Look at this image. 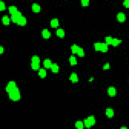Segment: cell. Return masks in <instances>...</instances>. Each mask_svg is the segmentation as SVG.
I'll return each instance as SVG.
<instances>
[{"label": "cell", "instance_id": "obj_26", "mask_svg": "<svg viewBox=\"0 0 129 129\" xmlns=\"http://www.w3.org/2000/svg\"><path fill=\"white\" fill-rule=\"evenodd\" d=\"M113 37L111 36H107L105 37V42L108 45H111Z\"/></svg>", "mask_w": 129, "mask_h": 129}, {"label": "cell", "instance_id": "obj_27", "mask_svg": "<svg viewBox=\"0 0 129 129\" xmlns=\"http://www.w3.org/2000/svg\"><path fill=\"white\" fill-rule=\"evenodd\" d=\"M77 54L80 57H84L85 56V52H84L83 48H81V47L80 46V48L78 52H77Z\"/></svg>", "mask_w": 129, "mask_h": 129}, {"label": "cell", "instance_id": "obj_12", "mask_svg": "<svg viewBox=\"0 0 129 129\" xmlns=\"http://www.w3.org/2000/svg\"><path fill=\"white\" fill-rule=\"evenodd\" d=\"M50 69L52 73L54 74H57L60 71V67L57 63H54L52 64Z\"/></svg>", "mask_w": 129, "mask_h": 129}, {"label": "cell", "instance_id": "obj_18", "mask_svg": "<svg viewBox=\"0 0 129 129\" xmlns=\"http://www.w3.org/2000/svg\"><path fill=\"white\" fill-rule=\"evenodd\" d=\"M11 19L8 17V15H5L2 18V22L3 25L5 26H8L10 25Z\"/></svg>", "mask_w": 129, "mask_h": 129}, {"label": "cell", "instance_id": "obj_22", "mask_svg": "<svg viewBox=\"0 0 129 129\" xmlns=\"http://www.w3.org/2000/svg\"><path fill=\"white\" fill-rule=\"evenodd\" d=\"M8 11H9V13L11 15L14 14L15 13H16L17 11H18V10L17 7L16 6L11 5V6H9V7H8Z\"/></svg>", "mask_w": 129, "mask_h": 129}, {"label": "cell", "instance_id": "obj_33", "mask_svg": "<svg viewBox=\"0 0 129 129\" xmlns=\"http://www.w3.org/2000/svg\"><path fill=\"white\" fill-rule=\"evenodd\" d=\"M5 52V49L3 46H0V54L2 55Z\"/></svg>", "mask_w": 129, "mask_h": 129}, {"label": "cell", "instance_id": "obj_13", "mask_svg": "<svg viewBox=\"0 0 129 129\" xmlns=\"http://www.w3.org/2000/svg\"><path fill=\"white\" fill-rule=\"evenodd\" d=\"M55 34L57 37L61 38H64L65 36V30L62 28H57L55 31Z\"/></svg>", "mask_w": 129, "mask_h": 129}, {"label": "cell", "instance_id": "obj_9", "mask_svg": "<svg viewBox=\"0 0 129 129\" xmlns=\"http://www.w3.org/2000/svg\"><path fill=\"white\" fill-rule=\"evenodd\" d=\"M69 80L73 83H76L79 82V77L77 73L72 72L69 76Z\"/></svg>", "mask_w": 129, "mask_h": 129}, {"label": "cell", "instance_id": "obj_14", "mask_svg": "<svg viewBox=\"0 0 129 129\" xmlns=\"http://www.w3.org/2000/svg\"><path fill=\"white\" fill-rule=\"evenodd\" d=\"M69 62L70 63V65L71 66H75L77 65V63H78L77 58L74 55H70V56L69 58Z\"/></svg>", "mask_w": 129, "mask_h": 129}, {"label": "cell", "instance_id": "obj_2", "mask_svg": "<svg viewBox=\"0 0 129 129\" xmlns=\"http://www.w3.org/2000/svg\"><path fill=\"white\" fill-rule=\"evenodd\" d=\"M40 58L37 55H34L31 57L30 67L33 71H38L40 69Z\"/></svg>", "mask_w": 129, "mask_h": 129}, {"label": "cell", "instance_id": "obj_3", "mask_svg": "<svg viewBox=\"0 0 129 129\" xmlns=\"http://www.w3.org/2000/svg\"><path fill=\"white\" fill-rule=\"evenodd\" d=\"M17 87H18V86L17 85V83H16V82L13 80H11L6 85L5 87V90L6 92L8 93L11 90L15 89Z\"/></svg>", "mask_w": 129, "mask_h": 129}, {"label": "cell", "instance_id": "obj_10", "mask_svg": "<svg viewBox=\"0 0 129 129\" xmlns=\"http://www.w3.org/2000/svg\"><path fill=\"white\" fill-rule=\"evenodd\" d=\"M105 113L108 118L111 119L114 116V111L113 109L111 108H108L105 110Z\"/></svg>", "mask_w": 129, "mask_h": 129}, {"label": "cell", "instance_id": "obj_34", "mask_svg": "<svg viewBox=\"0 0 129 129\" xmlns=\"http://www.w3.org/2000/svg\"><path fill=\"white\" fill-rule=\"evenodd\" d=\"M93 80H94V77H91V78L89 79V82H92V81H93Z\"/></svg>", "mask_w": 129, "mask_h": 129}, {"label": "cell", "instance_id": "obj_29", "mask_svg": "<svg viewBox=\"0 0 129 129\" xmlns=\"http://www.w3.org/2000/svg\"><path fill=\"white\" fill-rule=\"evenodd\" d=\"M83 122V123H84V127H86V128H90L92 127L91 125L90 124V123H89L88 120L87 119V118L84 119Z\"/></svg>", "mask_w": 129, "mask_h": 129}, {"label": "cell", "instance_id": "obj_15", "mask_svg": "<svg viewBox=\"0 0 129 129\" xmlns=\"http://www.w3.org/2000/svg\"><path fill=\"white\" fill-rule=\"evenodd\" d=\"M53 63L51 59L48 58H45L43 61V66L45 69H50Z\"/></svg>", "mask_w": 129, "mask_h": 129}, {"label": "cell", "instance_id": "obj_1", "mask_svg": "<svg viewBox=\"0 0 129 129\" xmlns=\"http://www.w3.org/2000/svg\"><path fill=\"white\" fill-rule=\"evenodd\" d=\"M8 97L10 100L13 101H18L21 99V92L18 87L11 90L8 93Z\"/></svg>", "mask_w": 129, "mask_h": 129}, {"label": "cell", "instance_id": "obj_6", "mask_svg": "<svg viewBox=\"0 0 129 129\" xmlns=\"http://www.w3.org/2000/svg\"><path fill=\"white\" fill-rule=\"evenodd\" d=\"M41 36L44 39H48L51 37V32L47 28H44L41 31Z\"/></svg>", "mask_w": 129, "mask_h": 129}, {"label": "cell", "instance_id": "obj_21", "mask_svg": "<svg viewBox=\"0 0 129 129\" xmlns=\"http://www.w3.org/2000/svg\"><path fill=\"white\" fill-rule=\"evenodd\" d=\"M123 41V40L118 38H113L111 42V45L113 47H116L119 46Z\"/></svg>", "mask_w": 129, "mask_h": 129}, {"label": "cell", "instance_id": "obj_16", "mask_svg": "<svg viewBox=\"0 0 129 129\" xmlns=\"http://www.w3.org/2000/svg\"><path fill=\"white\" fill-rule=\"evenodd\" d=\"M59 20L57 18H53L50 21V25L52 28H57L59 26Z\"/></svg>", "mask_w": 129, "mask_h": 129}, {"label": "cell", "instance_id": "obj_20", "mask_svg": "<svg viewBox=\"0 0 129 129\" xmlns=\"http://www.w3.org/2000/svg\"><path fill=\"white\" fill-rule=\"evenodd\" d=\"M80 48V46L79 45H78V44H73V45H72L71 46L70 49H71V51L73 54H77Z\"/></svg>", "mask_w": 129, "mask_h": 129}, {"label": "cell", "instance_id": "obj_19", "mask_svg": "<svg viewBox=\"0 0 129 129\" xmlns=\"http://www.w3.org/2000/svg\"><path fill=\"white\" fill-rule=\"evenodd\" d=\"M109 51V45L105 42H101L100 52L102 53H107Z\"/></svg>", "mask_w": 129, "mask_h": 129}, {"label": "cell", "instance_id": "obj_25", "mask_svg": "<svg viewBox=\"0 0 129 129\" xmlns=\"http://www.w3.org/2000/svg\"><path fill=\"white\" fill-rule=\"evenodd\" d=\"M100 44H101V42H96L94 43L93 47L96 52H100Z\"/></svg>", "mask_w": 129, "mask_h": 129}, {"label": "cell", "instance_id": "obj_11", "mask_svg": "<svg viewBox=\"0 0 129 129\" xmlns=\"http://www.w3.org/2000/svg\"><path fill=\"white\" fill-rule=\"evenodd\" d=\"M31 9L32 11L36 13H38L41 11V7L39 4L37 3H34L32 4Z\"/></svg>", "mask_w": 129, "mask_h": 129}, {"label": "cell", "instance_id": "obj_5", "mask_svg": "<svg viewBox=\"0 0 129 129\" xmlns=\"http://www.w3.org/2000/svg\"><path fill=\"white\" fill-rule=\"evenodd\" d=\"M107 93L109 96L111 97H114L116 95L117 91L116 88L114 86H110L107 90Z\"/></svg>", "mask_w": 129, "mask_h": 129}, {"label": "cell", "instance_id": "obj_23", "mask_svg": "<svg viewBox=\"0 0 129 129\" xmlns=\"http://www.w3.org/2000/svg\"><path fill=\"white\" fill-rule=\"evenodd\" d=\"M87 119L88 120V121L89 122V123H90L92 126H94L96 124V119H95V117L94 115H89V116L87 117Z\"/></svg>", "mask_w": 129, "mask_h": 129}, {"label": "cell", "instance_id": "obj_32", "mask_svg": "<svg viewBox=\"0 0 129 129\" xmlns=\"http://www.w3.org/2000/svg\"><path fill=\"white\" fill-rule=\"evenodd\" d=\"M123 5L126 8H128L129 7V0H124L123 2Z\"/></svg>", "mask_w": 129, "mask_h": 129}, {"label": "cell", "instance_id": "obj_8", "mask_svg": "<svg viewBox=\"0 0 129 129\" xmlns=\"http://www.w3.org/2000/svg\"><path fill=\"white\" fill-rule=\"evenodd\" d=\"M27 23V20L25 16H22L17 22L16 24L20 26H24L26 25Z\"/></svg>", "mask_w": 129, "mask_h": 129}, {"label": "cell", "instance_id": "obj_4", "mask_svg": "<svg viewBox=\"0 0 129 129\" xmlns=\"http://www.w3.org/2000/svg\"><path fill=\"white\" fill-rule=\"evenodd\" d=\"M23 16L22 13L21 11H17L16 13H15L14 14L11 15V20L12 21L13 23H17V22H18V21L19 20V19Z\"/></svg>", "mask_w": 129, "mask_h": 129}, {"label": "cell", "instance_id": "obj_24", "mask_svg": "<svg viewBox=\"0 0 129 129\" xmlns=\"http://www.w3.org/2000/svg\"><path fill=\"white\" fill-rule=\"evenodd\" d=\"M75 126L76 128L79 129H82L84 128L83 122L81 120H78V121H76L75 124Z\"/></svg>", "mask_w": 129, "mask_h": 129}, {"label": "cell", "instance_id": "obj_30", "mask_svg": "<svg viewBox=\"0 0 129 129\" xmlns=\"http://www.w3.org/2000/svg\"><path fill=\"white\" fill-rule=\"evenodd\" d=\"M89 0H82L81 1V4L83 7H87L89 5Z\"/></svg>", "mask_w": 129, "mask_h": 129}, {"label": "cell", "instance_id": "obj_31", "mask_svg": "<svg viewBox=\"0 0 129 129\" xmlns=\"http://www.w3.org/2000/svg\"><path fill=\"white\" fill-rule=\"evenodd\" d=\"M111 68V66L110 63L107 62L106 63H105L104 65L102 67V69L103 70H107L110 69Z\"/></svg>", "mask_w": 129, "mask_h": 129}, {"label": "cell", "instance_id": "obj_35", "mask_svg": "<svg viewBox=\"0 0 129 129\" xmlns=\"http://www.w3.org/2000/svg\"><path fill=\"white\" fill-rule=\"evenodd\" d=\"M120 129H128V128L126 127H121Z\"/></svg>", "mask_w": 129, "mask_h": 129}, {"label": "cell", "instance_id": "obj_7", "mask_svg": "<svg viewBox=\"0 0 129 129\" xmlns=\"http://www.w3.org/2000/svg\"><path fill=\"white\" fill-rule=\"evenodd\" d=\"M116 19L119 22L124 23L126 20V15L124 13L120 12H119L117 14Z\"/></svg>", "mask_w": 129, "mask_h": 129}, {"label": "cell", "instance_id": "obj_17", "mask_svg": "<svg viewBox=\"0 0 129 129\" xmlns=\"http://www.w3.org/2000/svg\"><path fill=\"white\" fill-rule=\"evenodd\" d=\"M38 75L39 76V77L40 78L42 79H44L46 77L47 75V72L45 69L44 68H40L38 70Z\"/></svg>", "mask_w": 129, "mask_h": 129}, {"label": "cell", "instance_id": "obj_28", "mask_svg": "<svg viewBox=\"0 0 129 129\" xmlns=\"http://www.w3.org/2000/svg\"><path fill=\"white\" fill-rule=\"evenodd\" d=\"M6 9V5L5 2L1 1H0V11H3Z\"/></svg>", "mask_w": 129, "mask_h": 129}]
</instances>
